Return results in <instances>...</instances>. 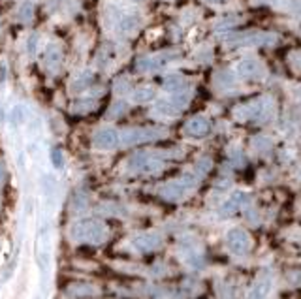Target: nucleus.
<instances>
[{
  "mask_svg": "<svg viewBox=\"0 0 301 299\" xmlns=\"http://www.w3.org/2000/svg\"><path fill=\"white\" fill-rule=\"evenodd\" d=\"M119 29L120 32H134V30L138 29V19L136 17H124L122 21L119 23Z\"/></svg>",
  "mask_w": 301,
  "mask_h": 299,
  "instance_id": "obj_4",
  "label": "nucleus"
},
{
  "mask_svg": "<svg viewBox=\"0 0 301 299\" xmlns=\"http://www.w3.org/2000/svg\"><path fill=\"white\" fill-rule=\"evenodd\" d=\"M149 98H153V90L150 89H139L136 94H134V100L136 102H143V100H149Z\"/></svg>",
  "mask_w": 301,
  "mask_h": 299,
  "instance_id": "obj_6",
  "label": "nucleus"
},
{
  "mask_svg": "<svg viewBox=\"0 0 301 299\" xmlns=\"http://www.w3.org/2000/svg\"><path fill=\"white\" fill-rule=\"evenodd\" d=\"M119 141V134L113 130V128H102V130L96 132V136H94V143L96 147L100 149H111L115 147Z\"/></svg>",
  "mask_w": 301,
  "mask_h": 299,
  "instance_id": "obj_1",
  "label": "nucleus"
},
{
  "mask_svg": "<svg viewBox=\"0 0 301 299\" xmlns=\"http://www.w3.org/2000/svg\"><path fill=\"white\" fill-rule=\"evenodd\" d=\"M207 130V122L204 119H194L188 122V132H192V134H204Z\"/></svg>",
  "mask_w": 301,
  "mask_h": 299,
  "instance_id": "obj_3",
  "label": "nucleus"
},
{
  "mask_svg": "<svg viewBox=\"0 0 301 299\" xmlns=\"http://www.w3.org/2000/svg\"><path fill=\"white\" fill-rule=\"evenodd\" d=\"M32 13H34V8H32L30 2L21 4V8H19V17H21V21H30V19H32Z\"/></svg>",
  "mask_w": 301,
  "mask_h": 299,
  "instance_id": "obj_5",
  "label": "nucleus"
},
{
  "mask_svg": "<svg viewBox=\"0 0 301 299\" xmlns=\"http://www.w3.org/2000/svg\"><path fill=\"white\" fill-rule=\"evenodd\" d=\"M10 120H12L15 126L27 120V111H24L23 106H15V108L12 109V113H10Z\"/></svg>",
  "mask_w": 301,
  "mask_h": 299,
  "instance_id": "obj_2",
  "label": "nucleus"
},
{
  "mask_svg": "<svg viewBox=\"0 0 301 299\" xmlns=\"http://www.w3.org/2000/svg\"><path fill=\"white\" fill-rule=\"evenodd\" d=\"M53 164H55V168H62V166H64L62 153H60L59 149H53Z\"/></svg>",
  "mask_w": 301,
  "mask_h": 299,
  "instance_id": "obj_7",
  "label": "nucleus"
}]
</instances>
